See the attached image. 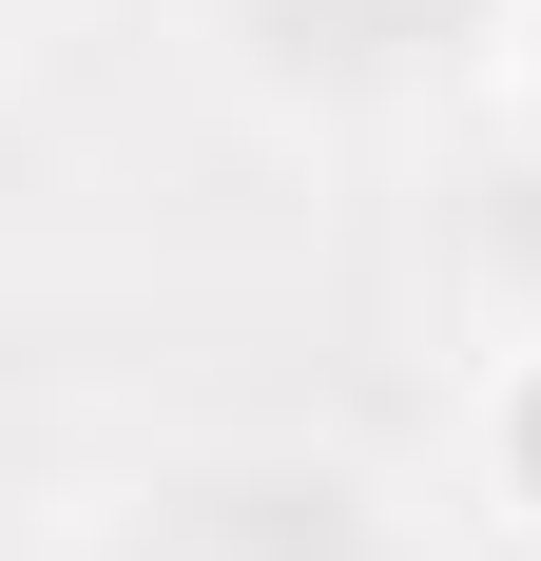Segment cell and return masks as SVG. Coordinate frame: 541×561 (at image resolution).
<instances>
[{
  "mask_svg": "<svg viewBox=\"0 0 541 561\" xmlns=\"http://www.w3.org/2000/svg\"><path fill=\"white\" fill-rule=\"evenodd\" d=\"M116 561H368V523L329 484H174Z\"/></svg>",
  "mask_w": 541,
  "mask_h": 561,
  "instance_id": "cell-1",
  "label": "cell"
},
{
  "mask_svg": "<svg viewBox=\"0 0 541 561\" xmlns=\"http://www.w3.org/2000/svg\"><path fill=\"white\" fill-rule=\"evenodd\" d=\"M484 20V0H252V39L290 58V78H406V58H445Z\"/></svg>",
  "mask_w": 541,
  "mask_h": 561,
  "instance_id": "cell-2",
  "label": "cell"
}]
</instances>
